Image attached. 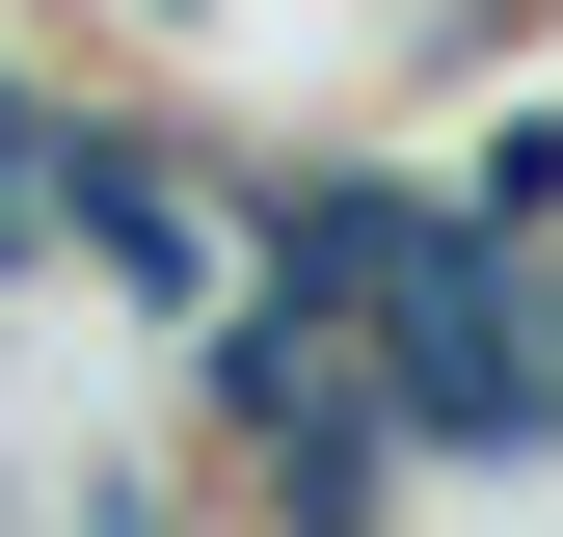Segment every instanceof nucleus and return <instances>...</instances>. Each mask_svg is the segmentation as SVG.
Wrapping results in <instances>:
<instances>
[{
  "label": "nucleus",
  "mask_w": 563,
  "mask_h": 537,
  "mask_svg": "<svg viewBox=\"0 0 563 537\" xmlns=\"http://www.w3.org/2000/svg\"><path fill=\"white\" fill-rule=\"evenodd\" d=\"M376 537H563V430H430Z\"/></svg>",
  "instance_id": "f257e3e1"
}]
</instances>
